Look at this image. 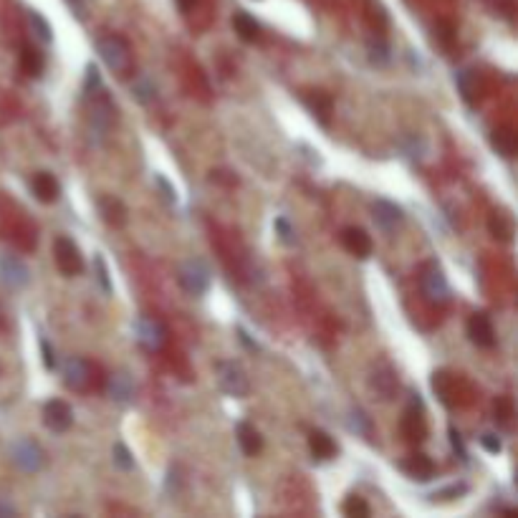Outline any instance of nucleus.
Here are the masks:
<instances>
[{
    "mask_svg": "<svg viewBox=\"0 0 518 518\" xmlns=\"http://www.w3.org/2000/svg\"><path fill=\"white\" fill-rule=\"evenodd\" d=\"M215 377H217V387L225 394H231V397H248V392H251L248 374H245V369L238 362H217Z\"/></svg>",
    "mask_w": 518,
    "mask_h": 518,
    "instance_id": "nucleus-3",
    "label": "nucleus"
},
{
    "mask_svg": "<svg viewBox=\"0 0 518 518\" xmlns=\"http://www.w3.org/2000/svg\"><path fill=\"white\" fill-rule=\"evenodd\" d=\"M28 23H31V28H33V33L38 35V41L51 43V26L38 10H28Z\"/></svg>",
    "mask_w": 518,
    "mask_h": 518,
    "instance_id": "nucleus-32",
    "label": "nucleus"
},
{
    "mask_svg": "<svg viewBox=\"0 0 518 518\" xmlns=\"http://www.w3.org/2000/svg\"><path fill=\"white\" fill-rule=\"evenodd\" d=\"M177 281H180V286H183L190 296H203L205 291L210 288V268L205 266L200 258H190L180 266Z\"/></svg>",
    "mask_w": 518,
    "mask_h": 518,
    "instance_id": "nucleus-4",
    "label": "nucleus"
},
{
    "mask_svg": "<svg viewBox=\"0 0 518 518\" xmlns=\"http://www.w3.org/2000/svg\"><path fill=\"white\" fill-rule=\"evenodd\" d=\"M402 435H405L410 442L425 440V435H427L425 417H422V399H420V394H415V392H410V405H407L405 417H402Z\"/></svg>",
    "mask_w": 518,
    "mask_h": 518,
    "instance_id": "nucleus-8",
    "label": "nucleus"
},
{
    "mask_svg": "<svg viewBox=\"0 0 518 518\" xmlns=\"http://www.w3.org/2000/svg\"><path fill=\"white\" fill-rule=\"evenodd\" d=\"M450 440H453V450H456L458 456H460V458H465V445H462L460 435H458L456 430H450Z\"/></svg>",
    "mask_w": 518,
    "mask_h": 518,
    "instance_id": "nucleus-45",
    "label": "nucleus"
},
{
    "mask_svg": "<svg viewBox=\"0 0 518 518\" xmlns=\"http://www.w3.org/2000/svg\"><path fill=\"white\" fill-rule=\"evenodd\" d=\"M367 51H369L371 63H377V66H387V63H390V58H392V53H390V46H387L385 38H369V43H367Z\"/></svg>",
    "mask_w": 518,
    "mask_h": 518,
    "instance_id": "nucleus-31",
    "label": "nucleus"
},
{
    "mask_svg": "<svg viewBox=\"0 0 518 518\" xmlns=\"http://www.w3.org/2000/svg\"><path fill=\"white\" fill-rule=\"evenodd\" d=\"M92 99L94 104L92 112H89V134H92L94 144H101L109 137V132H112L114 119H117V106H114L112 99L101 92L92 94Z\"/></svg>",
    "mask_w": 518,
    "mask_h": 518,
    "instance_id": "nucleus-1",
    "label": "nucleus"
},
{
    "mask_svg": "<svg viewBox=\"0 0 518 518\" xmlns=\"http://www.w3.org/2000/svg\"><path fill=\"white\" fill-rule=\"evenodd\" d=\"M303 104L308 106V112L314 114L321 124H329V117H331V97L329 94L308 92V94H303Z\"/></svg>",
    "mask_w": 518,
    "mask_h": 518,
    "instance_id": "nucleus-23",
    "label": "nucleus"
},
{
    "mask_svg": "<svg viewBox=\"0 0 518 518\" xmlns=\"http://www.w3.org/2000/svg\"><path fill=\"white\" fill-rule=\"evenodd\" d=\"M342 240H344V248L357 256V258H367L371 253V238L367 235L362 228H346L342 233Z\"/></svg>",
    "mask_w": 518,
    "mask_h": 518,
    "instance_id": "nucleus-17",
    "label": "nucleus"
},
{
    "mask_svg": "<svg viewBox=\"0 0 518 518\" xmlns=\"http://www.w3.org/2000/svg\"><path fill=\"white\" fill-rule=\"evenodd\" d=\"M43 422L53 433H66L74 425V410L63 399H51L49 405L43 407Z\"/></svg>",
    "mask_w": 518,
    "mask_h": 518,
    "instance_id": "nucleus-13",
    "label": "nucleus"
},
{
    "mask_svg": "<svg viewBox=\"0 0 518 518\" xmlns=\"http://www.w3.org/2000/svg\"><path fill=\"white\" fill-rule=\"evenodd\" d=\"M481 445H483L488 453H501V448H503V445H501V440H498V435H490V433L481 437Z\"/></svg>",
    "mask_w": 518,
    "mask_h": 518,
    "instance_id": "nucleus-42",
    "label": "nucleus"
},
{
    "mask_svg": "<svg viewBox=\"0 0 518 518\" xmlns=\"http://www.w3.org/2000/svg\"><path fill=\"white\" fill-rule=\"evenodd\" d=\"M369 390H371V394H377V397L385 399V402L387 399H392L399 390L397 371H394L390 365H385V362L377 365L369 374Z\"/></svg>",
    "mask_w": 518,
    "mask_h": 518,
    "instance_id": "nucleus-10",
    "label": "nucleus"
},
{
    "mask_svg": "<svg viewBox=\"0 0 518 518\" xmlns=\"http://www.w3.org/2000/svg\"><path fill=\"white\" fill-rule=\"evenodd\" d=\"M31 187H33V195L41 203H56L58 195H61V185L51 172H35L33 180H31Z\"/></svg>",
    "mask_w": 518,
    "mask_h": 518,
    "instance_id": "nucleus-16",
    "label": "nucleus"
},
{
    "mask_svg": "<svg viewBox=\"0 0 518 518\" xmlns=\"http://www.w3.org/2000/svg\"><path fill=\"white\" fill-rule=\"evenodd\" d=\"M99 212H101V217H104L109 225H114V228H122V225L126 223L124 203L117 200V197H112V195H106L99 200Z\"/></svg>",
    "mask_w": 518,
    "mask_h": 518,
    "instance_id": "nucleus-22",
    "label": "nucleus"
},
{
    "mask_svg": "<svg viewBox=\"0 0 518 518\" xmlns=\"http://www.w3.org/2000/svg\"><path fill=\"white\" fill-rule=\"evenodd\" d=\"M371 217H374L379 231L394 233L402 225V220H405V212H402L399 205L390 203V200H377V203L371 205Z\"/></svg>",
    "mask_w": 518,
    "mask_h": 518,
    "instance_id": "nucleus-12",
    "label": "nucleus"
},
{
    "mask_svg": "<svg viewBox=\"0 0 518 518\" xmlns=\"http://www.w3.org/2000/svg\"><path fill=\"white\" fill-rule=\"evenodd\" d=\"M488 231L496 240H503V243H508V240L513 238L511 215H506V212H493V215H490V220H488Z\"/></svg>",
    "mask_w": 518,
    "mask_h": 518,
    "instance_id": "nucleus-27",
    "label": "nucleus"
},
{
    "mask_svg": "<svg viewBox=\"0 0 518 518\" xmlns=\"http://www.w3.org/2000/svg\"><path fill=\"white\" fill-rule=\"evenodd\" d=\"M493 412H496L498 425L508 427V425H511V417H513V402L508 397H498L496 407H493Z\"/></svg>",
    "mask_w": 518,
    "mask_h": 518,
    "instance_id": "nucleus-34",
    "label": "nucleus"
},
{
    "mask_svg": "<svg viewBox=\"0 0 518 518\" xmlns=\"http://www.w3.org/2000/svg\"><path fill=\"white\" fill-rule=\"evenodd\" d=\"M233 28H235V33L243 38V41H248V43H253V41H258L260 38V26L256 23V18L253 15H248V13H235L233 15Z\"/></svg>",
    "mask_w": 518,
    "mask_h": 518,
    "instance_id": "nucleus-25",
    "label": "nucleus"
},
{
    "mask_svg": "<svg viewBox=\"0 0 518 518\" xmlns=\"http://www.w3.org/2000/svg\"><path fill=\"white\" fill-rule=\"evenodd\" d=\"M399 468L405 470L407 476L412 478V481H430V478L435 476V465L430 458L425 456H412V458H407Z\"/></svg>",
    "mask_w": 518,
    "mask_h": 518,
    "instance_id": "nucleus-24",
    "label": "nucleus"
},
{
    "mask_svg": "<svg viewBox=\"0 0 518 518\" xmlns=\"http://www.w3.org/2000/svg\"><path fill=\"white\" fill-rule=\"evenodd\" d=\"M0 278L6 281L8 286L23 288V286H28L31 271H28V266H26L23 260L15 258V256H0Z\"/></svg>",
    "mask_w": 518,
    "mask_h": 518,
    "instance_id": "nucleus-14",
    "label": "nucleus"
},
{
    "mask_svg": "<svg viewBox=\"0 0 518 518\" xmlns=\"http://www.w3.org/2000/svg\"><path fill=\"white\" fill-rule=\"evenodd\" d=\"M41 351H43V365H46V369H53V367H56V357H53L51 344L46 342V339H41Z\"/></svg>",
    "mask_w": 518,
    "mask_h": 518,
    "instance_id": "nucleus-43",
    "label": "nucleus"
},
{
    "mask_svg": "<svg viewBox=\"0 0 518 518\" xmlns=\"http://www.w3.org/2000/svg\"><path fill=\"white\" fill-rule=\"evenodd\" d=\"M106 390H109V397L114 402H129L134 397V382L129 377V371H114L112 377H109Z\"/></svg>",
    "mask_w": 518,
    "mask_h": 518,
    "instance_id": "nucleus-20",
    "label": "nucleus"
},
{
    "mask_svg": "<svg viewBox=\"0 0 518 518\" xmlns=\"http://www.w3.org/2000/svg\"><path fill=\"white\" fill-rule=\"evenodd\" d=\"M154 180H157V185H160V187H162V192H165V197H167L169 203H175V200H177L175 187H172V185H169L167 180H165V177H162V175H157V177H154Z\"/></svg>",
    "mask_w": 518,
    "mask_h": 518,
    "instance_id": "nucleus-44",
    "label": "nucleus"
},
{
    "mask_svg": "<svg viewBox=\"0 0 518 518\" xmlns=\"http://www.w3.org/2000/svg\"><path fill=\"white\" fill-rule=\"evenodd\" d=\"M10 458H13V462L23 473H38V470H43V465H46V453H43L41 445L35 440H31V437L15 440L13 448H10Z\"/></svg>",
    "mask_w": 518,
    "mask_h": 518,
    "instance_id": "nucleus-5",
    "label": "nucleus"
},
{
    "mask_svg": "<svg viewBox=\"0 0 518 518\" xmlns=\"http://www.w3.org/2000/svg\"><path fill=\"white\" fill-rule=\"evenodd\" d=\"M195 3H197V0H177V6H180V10H183V13L192 10V8H195Z\"/></svg>",
    "mask_w": 518,
    "mask_h": 518,
    "instance_id": "nucleus-47",
    "label": "nucleus"
},
{
    "mask_svg": "<svg viewBox=\"0 0 518 518\" xmlns=\"http://www.w3.org/2000/svg\"><path fill=\"white\" fill-rule=\"evenodd\" d=\"M468 336H470V342L478 344V346H483V349L496 346V329H493V324H490V319L485 314L470 316L468 319Z\"/></svg>",
    "mask_w": 518,
    "mask_h": 518,
    "instance_id": "nucleus-15",
    "label": "nucleus"
},
{
    "mask_svg": "<svg viewBox=\"0 0 518 518\" xmlns=\"http://www.w3.org/2000/svg\"><path fill=\"white\" fill-rule=\"evenodd\" d=\"M99 56L106 63V69H112L114 74H126L132 66V49L122 35H104L99 38Z\"/></svg>",
    "mask_w": 518,
    "mask_h": 518,
    "instance_id": "nucleus-2",
    "label": "nucleus"
},
{
    "mask_svg": "<svg viewBox=\"0 0 518 518\" xmlns=\"http://www.w3.org/2000/svg\"><path fill=\"white\" fill-rule=\"evenodd\" d=\"M94 266H97L99 283H101V288H104L106 294H112V283H109V271H106L104 258H101V256H97V258H94Z\"/></svg>",
    "mask_w": 518,
    "mask_h": 518,
    "instance_id": "nucleus-41",
    "label": "nucleus"
},
{
    "mask_svg": "<svg viewBox=\"0 0 518 518\" xmlns=\"http://www.w3.org/2000/svg\"><path fill=\"white\" fill-rule=\"evenodd\" d=\"M344 516H369V506L365 503V498L359 496H349L346 501H344Z\"/></svg>",
    "mask_w": 518,
    "mask_h": 518,
    "instance_id": "nucleus-35",
    "label": "nucleus"
},
{
    "mask_svg": "<svg viewBox=\"0 0 518 518\" xmlns=\"http://www.w3.org/2000/svg\"><path fill=\"white\" fill-rule=\"evenodd\" d=\"M21 69L28 76H38L43 71V53L33 46H23L21 49Z\"/></svg>",
    "mask_w": 518,
    "mask_h": 518,
    "instance_id": "nucleus-28",
    "label": "nucleus"
},
{
    "mask_svg": "<svg viewBox=\"0 0 518 518\" xmlns=\"http://www.w3.org/2000/svg\"><path fill=\"white\" fill-rule=\"evenodd\" d=\"M235 437H238V445L245 456L253 458L263 450V440H260L258 430H256L251 422H238V427H235Z\"/></svg>",
    "mask_w": 518,
    "mask_h": 518,
    "instance_id": "nucleus-18",
    "label": "nucleus"
},
{
    "mask_svg": "<svg viewBox=\"0 0 518 518\" xmlns=\"http://www.w3.org/2000/svg\"><path fill=\"white\" fill-rule=\"evenodd\" d=\"M490 6V10L496 15H503V18H508V21H513V10H516V6H513V0H485Z\"/></svg>",
    "mask_w": 518,
    "mask_h": 518,
    "instance_id": "nucleus-40",
    "label": "nucleus"
},
{
    "mask_svg": "<svg viewBox=\"0 0 518 518\" xmlns=\"http://www.w3.org/2000/svg\"><path fill=\"white\" fill-rule=\"evenodd\" d=\"M274 228H276V235H278V238L283 240L286 245H294L296 243V228L288 223V217H276Z\"/></svg>",
    "mask_w": 518,
    "mask_h": 518,
    "instance_id": "nucleus-36",
    "label": "nucleus"
},
{
    "mask_svg": "<svg viewBox=\"0 0 518 518\" xmlns=\"http://www.w3.org/2000/svg\"><path fill=\"white\" fill-rule=\"evenodd\" d=\"M402 149H405L412 160H422L427 152V144L422 137H417V134H407V137H402Z\"/></svg>",
    "mask_w": 518,
    "mask_h": 518,
    "instance_id": "nucleus-33",
    "label": "nucleus"
},
{
    "mask_svg": "<svg viewBox=\"0 0 518 518\" xmlns=\"http://www.w3.org/2000/svg\"><path fill=\"white\" fill-rule=\"evenodd\" d=\"M132 97L137 99L140 104H149V101L157 99V86H154L147 76H140L132 84Z\"/></svg>",
    "mask_w": 518,
    "mask_h": 518,
    "instance_id": "nucleus-30",
    "label": "nucleus"
},
{
    "mask_svg": "<svg viewBox=\"0 0 518 518\" xmlns=\"http://www.w3.org/2000/svg\"><path fill=\"white\" fill-rule=\"evenodd\" d=\"M84 92H86V97H92V94L101 92V74H99V69L94 66V63H89V66H86Z\"/></svg>",
    "mask_w": 518,
    "mask_h": 518,
    "instance_id": "nucleus-37",
    "label": "nucleus"
},
{
    "mask_svg": "<svg viewBox=\"0 0 518 518\" xmlns=\"http://www.w3.org/2000/svg\"><path fill=\"white\" fill-rule=\"evenodd\" d=\"M137 339L147 351H160L167 342V326L154 316H142L137 321Z\"/></svg>",
    "mask_w": 518,
    "mask_h": 518,
    "instance_id": "nucleus-9",
    "label": "nucleus"
},
{
    "mask_svg": "<svg viewBox=\"0 0 518 518\" xmlns=\"http://www.w3.org/2000/svg\"><path fill=\"white\" fill-rule=\"evenodd\" d=\"M462 493H468V485L465 483H456V485H448V488L437 490V493H433V501H453V498H460Z\"/></svg>",
    "mask_w": 518,
    "mask_h": 518,
    "instance_id": "nucleus-39",
    "label": "nucleus"
},
{
    "mask_svg": "<svg viewBox=\"0 0 518 518\" xmlns=\"http://www.w3.org/2000/svg\"><path fill=\"white\" fill-rule=\"evenodd\" d=\"M112 456H114V462H117L122 470H134V458H132V453L126 450V445L117 442V445H114V450H112Z\"/></svg>",
    "mask_w": 518,
    "mask_h": 518,
    "instance_id": "nucleus-38",
    "label": "nucleus"
},
{
    "mask_svg": "<svg viewBox=\"0 0 518 518\" xmlns=\"http://www.w3.org/2000/svg\"><path fill=\"white\" fill-rule=\"evenodd\" d=\"M61 374H63V385L69 387V390H74V392H81L92 382V365L81 357H69L63 362Z\"/></svg>",
    "mask_w": 518,
    "mask_h": 518,
    "instance_id": "nucleus-11",
    "label": "nucleus"
},
{
    "mask_svg": "<svg viewBox=\"0 0 518 518\" xmlns=\"http://www.w3.org/2000/svg\"><path fill=\"white\" fill-rule=\"evenodd\" d=\"M349 430H351V433L362 435V437H371V435H374L371 417L365 412V410H351V412H349Z\"/></svg>",
    "mask_w": 518,
    "mask_h": 518,
    "instance_id": "nucleus-29",
    "label": "nucleus"
},
{
    "mask_svg": "<svg viewBox=\"0 0 518 518\" xmlns=\"http://www.w3.org/2000/svg\"><path fill=\"white\" fill-rule=\"evenodd\" d=\"M15 513H18V511H15L13 506H8V503H0V516H3V518H13Z\"/></svg>",
    "mask_w": 518,
    "mask_h": 518,
    "instance_id": "nucleus-46",
    "label": "nucleus"
},
{
    "mask_svg": "<svg viewBox=\"0 0 518 518\" xmlns=\"http://www.w3.org/2000/svg\"><path fill=\"white\" fill-rule=\"evenodd\" d=\"M308 448H311V456L316 460H331L336 456V442L324 430H311L308 433Z\"/></svg>",
    "mask_w": 518,
    "mask_h": 518,
    "instance_id": "nucleus-19",
    "label": "nucleus"
},
{
    "mask_svg": "<svg viewBox=\"0 0 518 518\" xmlns=\"http://www.w3.org/2000/svg\"><path fill=\"white\" fill-rule=\"evenodd\" d=\"M53 258H56L58 271H61L63 276H69V278L71 276H78L81 274V268H84V258H81L78 245L71 238H66V235L56 238V243H53Z\"/></svg>",
    "mask_w": 518,
    "mask_h": 518,
    "instance_id": "nucleus-7",
    "label": "nucleus"
},
{
    "mask_svg": "<svg viewBox=\"0 0 518 518\" xmlns=\"http://www.w3.org/2000/svg\"><path fill=\"white\" fill-rule=\"evenodd\" d=\"M490 147L496 149V152L501 154V157H506V160H511V157H516L518 140H516V134H513V129H508V126L493 129V134H490Z\"/></svg>",
    "mask_w": 518,
    "mask_h": 518,
    "instance_id": "nucleus-21",
    "label": "nucleus"
},
{
    "mask_svg": "<svg viewBox=\"0 0 518 518\" xmlns=\"http://www.w3.org/2000/svg\"><path fill=\"white\" fill-rule=\"evenodd\" d=\"M456 84H458V92L462 94V99L468 104H476L478 99V74L470 69H462L456 74Z\"/></svg>",
    "mask_w": 518,
    "mask_h": 518,
    "instance_id": "nucleus-26",
    "label": "nucleus"
},
{
    "mask_svg": "<svg viewBox=\"0 0 518 518\" xmlns=\"http://www.w3.org/2000/svg\"><path fill=\"white\" fill-rule=\"evenodd\" d=\"M420 286H422V294H425L427 301L433 303H445L450 299V286H448V278L442 274V268L437 263H425L422 266V274H420Z\"/></svg>",
    "mask_w": 518,
    "mask_h": 518,
    "instance_id": "nucleus-6",
    "label": "nucleus"
}]
</instances>
